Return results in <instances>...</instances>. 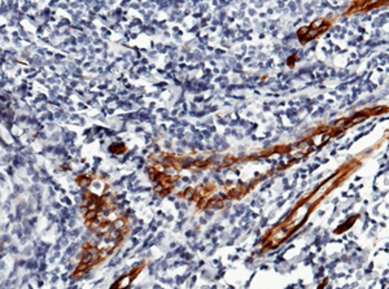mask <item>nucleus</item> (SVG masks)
Segmentation results:
<instances>
[{"label": "nucleus", "mask_w": 389, "mask_h": 289, "mask_svg": "<svg viewBox=\"0 0 389 289\" xmlns=\"http://www.w3.org/2000/svg\"><path fill=\"white\" fill-rule=\"evenodd\" d=\"M95 217H96V212H95V210H92V212H88L87 214H86V218H87L88 221H92Z\"/></svg>", "instance_id": "obj_2"}, {"label": "nucleus", "mask_w": 389, "mask_h": 289, "mask_svg": "<svg viewBox=\"0 0 389 289\" xmlns=\"http://www.w3.org/2000/svg\"><path fill=\"white\" fill-rule=\"evenodd\" d=\"M123 224H125V222L123 221H116V223H114V227H116V230H119V227H123Z\"/></svg>", "instance_id": "obj_3"}, {"label": "nucleus", "mask_w": 389, "mask_h": 289, "mask_svg": "<svg viewBox=\"0 0 389 289\" xmlns=\"http://www.w3.org/2000/svg\"><path fill=\"white\" fill-rule=\"evenodd\" d=\"M328 26H330V23H328L327 21H324V20L314 21L310 26H307V27H301L298 30V32H297V37L301 40L302 44H305V43L310 42L311 39L317 38L319 34H322L323 30L328 29Z\"/></svg>", "instance_id": "obj_1"}]
</instances>
